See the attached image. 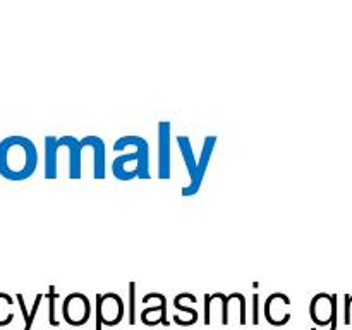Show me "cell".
Returning <instances> with one entry per match:
<instances>
[{"label":"cell","mask_w":352,"mask_h":330,"mask_svg":"<svg viewBox=\"0 0 352 330\" xmlns=\"http://www.w3.org/2000/svg\"><path fill=\"white\" fill-rule=\"evenodd\" d=\"M38 167V150L26 136H7L0 141V175L7 181H24Z\"/></svg>","instance_id":"6da1fadb"},{"label":"cell","mask_w":352,"mask_h":330,"mask_svg":"<svg viewBox=\"0 0 352 330\" xmlns=\"http://www.w3.org/2000/svg\"><path fill=\"white\" fill-rule=\"evenodd\" d=\"M126 146H133L134 151L122 153L112 162V172L119 181L133 179H150V146L141 136H122L113 143V150L124 151Z\"/></svg>","instance_id":"7a4b0ae2"},{"label":"cell","mask_w":352,"mask_h":330,"mask_svg":"<svg viewBox=\"0 0 352 330\" xmlns=\"http://www.w3.org/2000/svg\"><path fill=\"white\" fill-rule=\"evenodd\" d=\"M124 311H126V302L122 301L116 292H107V294H96L95 302V330H102V325L116 327L122 322Z\"/></svg>","instance_id":"3957f363"},{"label":"cell","mask_w":352,"mask_h":330,"mask_svg":"<svg viewBox=\"0 0 352 330\" xmlns=\"http://www.w3.org/2000/svg\"><path fill=\"white\" fill-rule=\"evenodd\" d=\"M91 309L93 306L88 296L82 294V292H71L64 299L62 315H64V320L69 325L81 327L89 322V318H91Z\"/></svg>","instance_id":"277c9868"},{"label":"cell","mask_w":352,"mask_h":330,"mask_svg":"<svg viewBox=\"0 0 352 330\" xmlns=\"http://www.w3.org/2000/svg\"><path fill=\"white\" fill-rule=\"evenodd\" d=\"M177 144L181 148V153L182 158H184V164L186 168L189 172V184L182 188V196H195L196 192L199 191L203 184V175L199 174L198 170V162L195 160V153H192V146H191V141H189L188 136H179L177 138Z\"/></svg>","instance_id":"5b68a950"},{"label":"cell","mask_w":352,"mask_h":330,"mask_svg":"<svg viewBox=\"0 0 352 330\" xmlns=\"http://www.w3.org/2000/svg\"><path fill=\"white\" fill-rule=\"evenodd\" d=\"M309 316L318 327L330 329L333 320H337V296L325 294V292L316 294L309 305Z\"/></svg>","instance_id":"8992f818"},{"label":"cell","mask_w":352,"mask_h":330,"mask_svg":"<svg viewBox=\"0 0 352 330\" xmlns=\"http://www.w3.org/2000/svg\"><path fill=\"white\" fill-rule=\"evenodd\" d=\"M291 299L284 292H274L265 301V318L275 327H284L291 320Z\"/></svg>","instance_id":"52a82bcc"},{"label":"cell","mask_w":352,"mask_h":330,"mask_svg":"<svg viewBox=\"0 0 352 330\" xmlns=\"http://www.w3.org/2000/svg\"><path fill=\"white\" fill-rule=\"evenodd\" d=\"M170 122H158V179H170Z\"/></svg>","instance_id":"ba28073f"},{"label":"cell","mask_w":352,"mask_h":330,"mask_svg":"<svg viewBox=\"0 0 352 330\" xmlns=\"http://www.w3.org/2000/svg\"><path fill=\"white\" fill-rule=\"evenodd\" d=\"M148 299H158L157 306H148V308L143 309L141 313V322L144 325H157V323H162V325L167 327V298L165 294H160V292H150L143 298V301H148Z\"/></svg>","instance_id":"9c48e42d"},{"label":"cell","mask_w":352,"mask_h":330,"mask_svg":"<svg viewBox=\"0 0 352 330\" xmlns=\"http://www.w3.org/2000/svg\"><path fill=\"white\" fill-rule=\"evenodd\" d=\"M82 148L91 146L93 148V177L95 179H105V143L102 138L98 136H85L79 141Z\"/></svg>","instance_id":"30bf717a"},{"label":"cell","mask_w":352,"mask_h":330,"mask_svg":"<svg viewBox=\"0 0 352 330\" xmlns=\"http://www.w3.org/2000/svg\"><path fill=\"white\" fill-rule=\"evenodd\" d=\"M57 138L45 136V179H57Z\"/></svg>","instance_id":"8fae6325"},{"label":"cell","mask_w":352,"mask_h":330,"mask_svg":"<svg viewBox=\"0 0 352 330\" xmlns=\"http://www.w3.org/2000/svg\"><path fill=\"white\" fill-rule=\"evenodd\" d=\"M12 305L14 299L7 292H0V327L9 325L16 316L12 311Z\"/></svg>","instance_id":"7c38bea8"},{"label":"cell","mask_w":352,"mask_h":330,"mask_svg":"<svg viewBox=\"0 0 352 330\" xmlns=\"http://www.w3.org/2000/svg\"><path fill=\"white\" fill-rule=\"evenodd\" d=\"M55 298H57V292H55V285H50V287H48V311H50L48 322H50V325L58 327V325H60V322L57 320V313H55Z\"/></svg>","instance_id":"4fadbf2b"},{"label":"cell","mask_w":352,"mask_h":330,"mask_svg":"<svg viewBox=\"0 0 352 330\" xmlns=\"http://www.w3.org/2000/svg\"><path fill=\"white\" fill-rule=\"evenodd\" d=\"M136 282H129V323L136 322Z\"/></svg>","instance_id":"5bb4252c"},{"label":"cell","mask_w":352,"mask_h":330,"mask_svg":"<svg viewBox=\"0 0 352 330\" xmlns=\"http://www.w3.org/2000/svg\"><path fill=\"white\" fill-rule=\"evenodd\" d=\"M41 299H43V294H38L36 298H34L33 308H31V311L28 313V318L24 320V329H23V330H31V327H33L34 316H36V313H38V308H40V302H41Z\"/></svg>","instance_id":"9a60e30c"},{"label":"cell","mask_w":352,"mask_h":330,"mask_svg":"<svg viewBox=\"0 0 352 330\" xmlns=\"http://www.w3.org/2000/svg\"><path fill=\"white\" fill-rule=\"evenodd\" d=\"M174 308H177L179 311H182V313H188V315L191 316V318L198 320V311H196L195 308H189V306H184V305H182L181 299H179L177 296H175V298H174Z\"/></svg>","instance_id":"2e32d148"},{"label":"cell","mask_w":352,"mask_h":330,"mask_svg":"<svg viewBox=\"0 0 352 330\" xmlns=\"http://www.w3.org/2000/svg\"><path fill=\"white\" fill-rule=\"evenodd\" d=\"M260 322V294H253V323Z\"/></svg>","instance_id":"e0dca14e"},{"label":"cell","mask_w":352,"mask_h":330,"mask_svg":"<svg viewBox=\"0 0 352 330\" xmlns=\"http://www.w3.org/2000/svg\"><path fill=\"white\" fill-rule=\"evenodd\" d=\"M351 301L352 296H346V315H344V320H346L347 325L351 323Z\"/></svg>","instance_id":"ac0fdd59"}]
</instances>
